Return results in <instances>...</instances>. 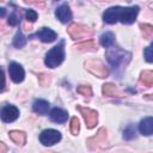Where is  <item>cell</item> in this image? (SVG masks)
Here are the masks:
<instances>
[{
  "label": "cell",
  "mask_w": 153,
  "mask_h": 153,
  "mask_svg": "<svg viewBox=\"0 0 153 153\" xmlns=\"http://www.w3.org/2000/svg\"><path fill=\"white\" fill-rule=\"evenodd\" d=\"M32 110L38 115H45L49 110V103L44 99H36L32 104Z\"/></svg>",
  "instance_id": "cell-15"
},
{
  "label": "cell",
  "mask_w": 153,
  "mask_h": 153,
  "mask_svg": "<svg viewBox=\"0 0 153 153\" xmlns=\"http://www.w3.org/2000/svg\"><path fill=\"white\" fill-rule=\"evenodd\" d=\"M56 36H57L56 32L53 31L51 29H49V27H42V29L38 30L35 35H32L31 38H32V37H38L42 42L50 43V42H53V41L56 39Z\"/></svg>",
  "instance_id": "cell-11"
},
{
  "label": "cell",
  "mask_w": 153,
  "mask_h": 153,
  "mask_svg": "<svg viewBox=\"0 0 153 153\" xmlns=\"http://www.w3.org/2000/svg\"><path fill=\"white\" fill-rule=\"evenodd\" d=\"M99 42L103 47L105 48H109L110 45H114V42H115V36L112 32H104L100 38H99Z\"/></svg>",
  "instance_id": "cell-18"
},
{
  "label": "cell",
  "mask_w": 153,
  "mask_h": 153,
  "mask_svg": "<svg viewBox=\"0 0 153 153\" xmlns=\"http://www.w3.org/2000/svg\"><path fill=\"white\" fill-rule=\"evenodd\" d=\"M139 130L142 135H152L153 133V117H146L143 118L139 124Z\"/></svg>",
  "instance_id": "cell-14"
},
{
  "label": "cell",
  "mask_w": 153,
  "mask_h": 153,
  "mask_svg": "<svg viewBox=\"0 0 153 153\" xmlns=\"http://www.w3.org/2000/svg\"><path fill=\"white\" fill-rule=\"evenodd\" d=\"M50 120L55 123H63L67 121V117H68V114L67 111L60 109V108H54L51 111H50Z\"/></svg>",
  "instance_id": "cell-13"
},
{
  "label": "cell",
  "mask_w": 153,
  "mask_h": 153,
  "mask_svg": "<svg viewBox=\"0 0 153 153\" xmlns=\"http://www.w3.org/2000/svg\"><path fill=\"white\" fill-rule=\"evenodd\" d=\"M143 56L147 62H153V54H152V45L147 47L143 51Z\"/></svg>",
  "instance_id": "cell-27"
},
{
  "label": "cell",
  "mask_w": 153,
  "mask_h": 153,
  "mask_svg": "<svg viewBox=\"0 0 153 153\" xmlns=\"http://www.w3.org/2000/svg\"><path fill=\"white\" fill-rule=\"evenodd\" d=\"M105 56H106V60L108 62L114 67V68H117L121 63L124 62V59L129 60L130 59V54L128 51H124L122 49H120L118 47H112L110 45L105 53Z\"/></svg>",
  "instance_id": "cell-3"
},
{
  "label": "cell",
  "mask_w": 153,
  "mask_h": 153,
  "mask_svg": "<svg viewBox=\"0 0 153 153\" xmlns=\"http://www.w3.org/2000/svg\"><path fill=\"white\" fill-rule=\"evenodd\" d=\"M68 33L73 39H80V38H88L92 36L93 30L90 29L86 25L82 24H72L68 27Z\"/></svg>",
  "instance_id": "cell-5"
},
{
  "label": "cell",
  "mask_w": 153,
  "mask_h": 153,
  "mask_svg": "<svg viewBox=\"0 0 153 153\" xmlns=\"http://www.w3.org/2000/svg\"><path fill=\"white\" fill-rule=\"evenodd\" d=\"M55 16H56V18H57L61 23H63V24H65V23H68V22L72 19V12H71V10H69V6H68L67 4L61 5L60 7L56 8Z\"/></svg>",
  "instance_id": "cell-12"
},
{
  "label": "cell",
  "mask_w": 153,
  "mask_h": 153,
  "mask_svg": "<svg viewBox=\"0 0 153 153\" xmlns=\"http://www.w3.org/2000/svg\"><path fill=\"white\" fill-rule=\"evenodd\" d=\"M76 91H78L80 94L86 96V97L92 96V88H91V86H88V85H81V86H79V87L76 88Z\"/></svg>",
  "instance_id": "cell-25"
},
{
  "label": "cell",
  "mask_w": 153,
  "mask_h": 153,
  "mask_svg": "<svg viewBox=\"0 0 153 153\" xmlns=\"http://www.w3.org/2000/svg\"><path fill=\"white\" fill-rule=\"evenodd\" d=\"M4 88H5V74L2 68L0 67V92H2Z\"/></svg>",
  "instance_id": "cell-29"
},
{
  "label": "cell",
  "mask_w": 153,
  "mask_h": 153,
  "mask_svg": "<svg viewBox=\"0 0 153 153\" xmlns=\"http://www.w3.org/2000/svg\"><path fill=\"white\" fill-rule=\"evenodd\" d=\"M19 16L16 13V12H13L10 17H8V24L10 25H12V26H14V25H18L19 24Z\"/></svg>",
  "instance_id": "cell-26"
},
{
  "label": "cell",
  "mask_w": 153,
  "mask_h": 153,
  "mask_svg": "<svg viewBox=\"0 0 153 153\" xmlns=\"http://www.w3.org/2000/svg\"><path fill=\"white\" fill-rule=\"evenodd\" d=\"M71 131L73 135H78L80 131V124H79V120L76 117H73L71 120Z\"/></svg>",
  "instance_id": "cell-24"
},
{
  "label": "cell",
  "mask_w": 153,
  "mask_h": 153,
  "mask_svg": "<svg viewBox=\"0 0 153 153\" xmlns=\"http://www.w3.org/2000/svg\"><path fill=\"white\" fill-rule=\"evenodd\" d=\"M140 29H141V31L143 33V37L146 39L152 38V36H153V26L152 25H149V24H141Z\"/></svg>",
  "instance_id": "cell-22"
},
{
  "label": "cell",
  "mask_w": 153,
  "mask_h": 153,
  "mask_svg": "<svg viewBox=\"0 0 153 153\" xmlns=\"http://www.w3.org/2000/svg\"><path fill=\"white\" fill-rule=\"evenodd\" d=\"M24 1H25L26 4H32V2H35L36 0H24Z\"/></svg>",
  "instance_id": "cell-32"
},
{
  "label": "cell",
  "mask_w": 153,
  "mask_h": 153,
  "mask_svg": "<svg viewBox=\"0 0 153 153\" xmlns=\"http://www.w3.org/2000/svg\"><path fill=\"white\" fill-rule=\"evenodd\" d=\"M136 136V133H135V128L133 124H129L124 130H123V137L126 140H131V139H135Z\"/></svg>",
  "instance_id": "cell-23"
},
{
  "label": "cell",
  "mask_w": 153,
  "mask_h": 153,
  "mask_svg": "<svg viewBox=\"0 0 153 153\" xmlns=\"http://www.w3.org/2000/svg\"><path fill=\"white\" fill-rule=\"evenodd\" d=\"M84 66L90 73L98 78H106L109 75V69L99 60H87Z\"/></svg>",
  "instance_id": "cell-4"
},
{
  "label": "cell",
  "mask_w": 153,
  "mask_h": 153,
  "mask_svg": "<svg viewBox=\"0 0 153 153\" xmlns=\"http://www.w3.org/2000/svg\"><path fill=\"white\" fill-rule=\"evenodd\" d=\"M139 13L137 6L131 7H110L103 14V20L108 24H115L116 22H121L123 24H131L135 22Z\"/></svg>",
  "instance_id": "cell-1"
},
{
  "label": "cell",
  "mask_w": 153,
  "mask_h": 153,
  "mask_svg": "<svg viewBox=\"0 0 153 153\" xmlns=\"http://www.w3.org/2000/svg\"><path fill=\"white\" fill-rule=\"evenodd\" d=\"M18 116H19V110L14 105H6L0 111V117L6 123L16 121L18 118Z\"/></svg>",
  "instance_id": "cell-9"
},
{
  "label": "cell",
  "mask_w": 153,
  "mask_h": 153,
  "mask_svg": "<svg viewBox=\"0 0 153 153\" xmlns=\"http://www.w3.org/2000/svg\"><path fill=\"white\" fill-rule=\"evenodd\" d=\"M26 44V38L24 37V35L22 33V31H18L13 38V45L16 48H23Z\"/></svg>",
  "instance_id": "cell-20"
},
{
  "label": "cell",
  "mask_w": 153,
  "mask_h": 153,
  "mask_svg": "<svg viewBox=\"0 0 153 153\" xmlns=\"http://www.w3.org/2000/svg\"><path fill=\"white\" fill-rule=\"evenodd\" d=\"M25 18L29 20V22H35L37 19V13L33 11V10H27L25 12Z\"/></svg>",
  "instance_id": "cell-28"
},
{
  "label": "cell",
  "mask_w": 153,
  "mask_h": 153,
  "mask_svg": "<svg viewBox=\"0 0 153 153\" xmlns=\"http://www.w3.org/2000/svg\"><path fill=\"white\" fill-rule=\"evenodd\" d=\"M8 135L11 137V140L14 143L19 145V146H24L25 142H26V135H25L24 131H20V130H11L8 133Z\"/></svg>",
  "instance_id": "cell-16"
},
{
  "label": "cell",
  "mask_w": 153,
  "mask_h": 153,
  "mask_svg": "<svg viewBox=\"0 0 153 153\" xmlns=\"http://www.w3.org/2000/svg\"><path fill=\"white\" fill-rule=\"evenodd\" d=\"M105 143H106V130H105V128H100L94 136H92L87 140V146L91 149H97V148L102 147Z\"/></svg>",
  "instance_id": "cell-7"
},
{
  "label": "cell",
  "mask_w": 153,
  "mask_h": 153,
  "mask_svg": "<svg viewBox=\"0 0 153 153\" xmlns=\"http://www.w3.org/2000/svg\"><path fill=\"white\" fill-rule=\"evenodd\" d=\"M65 42L61 41L57 45H55L54 48H51L47 55H45V65L50 68H55L57 66H60L65 59V48H63Z\"/></svg>",
  "instance_id": "cell-2"
},
{
  "label": "cell",
  "mask_w": 153,
  "mask_h": 153,
  "mask_svg": "<svg viewBox=\"0 0 153 153\" xmlns=\"http://www.w3.org/2000/svg\"><path fill=\"white\" fill-rule=\"evenodd\" d=\"M6 146H5V143L4 142H0V153H4V152H6Z\"/></svg>",
  "instance_id": "cell-30"
},
{
  "label": "cell",
  "mask_w": 153,
  "mask_h": 153,
  "mask_svg": "<svg viewBox=\"0 0 153 153\" xmlns=\"http://www.w3.org/2000/svg\"><path fill=\"white\" fill-rule=\"evenodd\" d=\"M8 73H10V76H11V79L14 81V82H22L23 80H24V75H25V73H24V69H23V67L19 65V63H17V62H11L10 63V66H8Z\"/></svg>",
  "instance_id": "cell-10"
},
{
  "label": "cell",
  "mask_w": 153,
  "mask_h": 153,
  "mask_svg": "<svg viewBox=\"0 0 153 153\" xmlns=\"http://www.w3.org/2000/svg\"><path fill=\"white\" fill-rule=\"evenodd\" d=\"M5 14H6V10L2 8V7H0V17H4Z\"/></svg>",
  "instance_id": "cell-31"
},
{
  "label": "cell",
  "mask_w": 153,
  "mask_h": 153,
  "mask_svg": "<svg viewBox=\"0 0 153 153\" xmlns=\"http://www.w3.org/2000/svg\"><path fill=\"white\" fill-rule=\"evenodd\" d=\"M102 91H103V94L106 96V97H121V93L118 92L117 87L114 85V84H104L103 87H102Z\"/></svg>",
  "instance_id": "cell-17"
},
{
  "label": "cell",
  "mask_w": 153,
  "mask_h": 153,
  "mask_svg": "<svg viewBox=\"0 0 153 153\" xmlns=\"http://www.w3.org/2000/svg\"><path fill=\"white\" fill-rule=\"evenodd\" d=\"M140 82L147 87L153 85V72L152 71H143L140 75Z\"/></svg>",
  "instance_id": "cell-19"
},
{
  "label": "cell",
  "mask_w": 153,
  "mask_h": 153,
  "mask_svg": "<svg viewBox=\"0 0 153 153\" xmlns=\"http://www.w3.org/2000/svg\"><path fill=\"white\" fill-rule=\"evenodd\" d=\"M61 140V133L55 129H45L39 135V141L44 146H53Z\"/></svg>",
  "instance_id": "cell-6"
},
{
  "label": "cell",
  "mask_w": 153,
  "mask_h": 153,
  "mask_svg": "<svg viewBox=\"0 0 153 153\" xmlns=\"http://www.w3.org/2000/svg\"><path fill=\"white\" fill-rule=\"evenodd\" d=\"M78 110L81 112L85 122H86V126L87 128H93L97 122H98V114L97 111L92 110V109H88V108H84V106H78Z\"/></svg>",
  "instance_id": "cell-8"
},
{
  "label": "cell",
  "mask_w": 153,
  "mask_h": 153,
  "mask_svg": "<svg viewBox=\"0 0 153 153\" xmlns=\"http://www.w3.org/2000/svg\"><path fill=\"white\" fill-rule=\"evenodd\" d=\"M75 48H76L78 50H81V51H85V50H97V47H96L94 42H92V41H87V42H84V43H79Z\"/></svg>",
  "instance_id": "cell-21"
}]
</instances>
